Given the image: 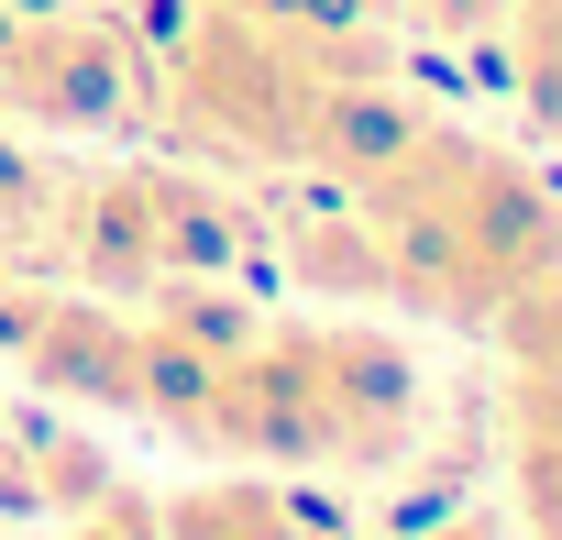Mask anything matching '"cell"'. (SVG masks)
Here are the masks:
<instances>
[{
    "mask_svg": "<svg viewBox=\"0 0 562 540\" xmlns=\"http://www.w3.org/2000/svg\"><path fill=\"white\" fill-rule=\"evenodd\" d=\"M342 210L375 232L386 310L463 320V331H485V310L529 265L562 254V199L540 188V166L452 122H419L364 188H342Z\"/></svg>",
    "mask_w": 562,
    "mask_h": 540,
    "instance_id": "cell-1",
    "label": "cell"
},
{
    "mask_svg": "<svg viewBox=\"0 0 562 540\" xmlns=\"http://www.w3.org/2000/svg\"><path fill=\"white\" fill-rule=\"evenodd\" d=\"M364 67H397L386 23L375 34H276V23H232L210 0H188V34L155 56V122L188 155L265 177V166H299L310 111Z\"/></svg>",
    "mask_w": 562,
    "mask_h": 540,
    "instance_id": "cell-2",
    "label": "cell"
},
{
    "mask_svg": "<svg viewBox=\"0 0 562 540\" xmlns=\"http://www.w3.org/2000/svg\"><path fill=\"white\" fill-rule=\"evenodd\" d=\"M254 243L243 188L177 166V155H133V166H78L67 210L45 232V277L100 288V299H144L155 277H221Z\"/></svg>",
    "mask_w": 562,
    "mask_h": 540,
    "instance_id": "cell-3",
    "label": "cell"
},
{
    "mask_svg": "<svg viewBox=\"0 0 562 540\" xmlns=\"http://www.w3.org/2000/svg\"><path fill=\"white\" fill-rule=\"evenodd\" d=\"M144 111H155V45L122 12H78V0L0 12V122L89 144V133H133Z\"/></svg>",
    "mask_w": 562,
    "mask_h": 540,
    "instance_id": "cell-4",
    "label": "cell"
},
{
    "mask_svg": "<svg viewBox=\"0 0 562 540\" xmlns=\"http://www.w3.org/2000/svg\"><path fill=\"white\" fill-rule=\"evenodd\" d=\"M299 331V364H310V430H321V474L331 485H375L419 452L430 430V375L419 353L364 320V310H321V320H288Z\"/></svg>",
    "mask_w": 562,
    "mask_h": 540,
    "instance_id": "cell-5",
    "label": "cell"
},
{
    "mask_svg": "<svg viewBox=\"0 0 562 540\" xmlns=\"http://www.w3.org/2000/svg\"><path fill=\"white\" fill-rule=\"evenodd\" d=\"M0 353H12L34 375V397H56V408L133 419V386H144L133 299H100V288H67V277H0Z\"/></svg>",
    "mask_w": 562,
    "mask_h": 540,
    "instance_id": "cell-6",
    "label": "cell"
},
{
    "mask_svg": "<svg viewBox=\"0 0 562 540\" xmlns=\"http://www.w3.org/2000/svg\"><path fill=\"white\" fill-rule=\"evenodd\" d=\"M430 122V100L408 89V67H364V78H342L321 111H310V144H299V177H321L331 199L342 188H364L408 133Z\"/></svg>",
    "mask_w": 562,
    "mask_h": 540,
    "instance_id": "cell-7",
    "label": "cell"
},
{
    "mask_svg": "<svg viewBox=\"0 0 562 540\" xmlns=\"http://www.w3.org/2000/svg\"><path fill=\"white\" fill-rule=\"evenodd\" d=\"M155 529L166 540H331V518H310L299 474H254V463H221L199 485H166L155 496Z\"/></svg>",
    "mask_w": 562,
    "mask_h": 540,
    "instance_id": "cell-8",
    "label": "cell"
},
{
    "mask_svg": "<svg viewBox=\"0 0 562 540\" xmlns=\"http://www.w3.org/2000/svg\"><path fill=\"white\" fill-rule=\"evenodd\" d=\"M100 485H122L111 474V452L78 430V419H45V408H0V507L12 518H78Z\"/></svg>",
    "mask_w": 562,
    "mask_h": 540,
    "instance_id": "cell-9",
    "label": "cell"
},
{
    "mask_svg": "<svg viewBox=\"0 0 562 540\" xmlns=\"http://www.w3.org/2000/svg\"><path fill=\"white\" fill-rule=\"evenodd\" d=\"M507 507L529 540H562V386L507 375Z\"/></svg>",
    "mask_w": 562,
    "mask_h": 540,
    "instance_id": "cell-10",
    "label": "cell"
},
{
    "mask_svg": "<svg viewBox=\"0 0 562 540\" xmlns=\"http://www.w3.org/2000/svg\"><path fill=\"white\" fill-rule=\"evenodd\" d=\"M276 254H288V288H310L321 310H386V265H375V232L353 210H310L276 232Z\"/></svg>",
    "mask_w": 562,
    "mask_h": 540,
    "instance_id": "cell-11",
    "label": "cell"
},
{
    "mask_svg": "<svg viewBox=\"0 0 562 540\" xmlns=\"http://www.w3.org/2000/svg\"><path fill=\"white\" fill-rule=\"evenodd\" d=\"M133 310H144L155 331H177L188 353H210V364L254 353V342H265V320H276V310H265V299H254V288L232 277V265H221V277H155V288H144Z\"/></svg>",
    "mask_w": 562,
    "mask_h": 540,
    "instance_id": "cell-12",
    "label": "cell"
},
{
    "mask_svg": "<svg viewBox=\"0 0 562 540\" xmlns=\"http://www.w3.org/2000/svg\"><path fill=\"white\" fill-rule=\"evenodd\" d=\"M496 56H507V89H518L529 133H540V144H562V0H507Z\"/></svg>",
    "mask_w": 562,
    "mask_h": 540,
    "instance_id": "cell-13",
    "label": "cell"
},
{
    "mask_svg": "<svg viewBox=\"0 0 562 540\" xmlns=\"http://www.w3.org/2000/svg\"><path fill=\"white\" fill-rule=\"evenodd\" d=\"M485 342L507 353V375H551L562 386V254H540L529 277L485 310Z\"/></svg>",
    "mask_w": 562,
    "mask_h": 540,
    "instance_id": "cell-14",
    "label": "cell"
},
{
    "mask_svg": "<svg viewBox=\"0 0 562 540\" xmlns=\"http://www.w3.org/2000/svg\"><path fill=\"white\" fill-rule=\"evenodd\" d=\"M67 155H45L23 122H0V243L12 254H45V232H56V210H67Z\"/></svg>",
    "mask_w": 562,
    "mask_h": 540,
    "instance_id": "cell-15",
    "label": "cell"
},
{
    "mask_svg": "<svg viewBox=\"0 0 562 540\" xmlns=\"http://www.w3.org/2000/svg\"><path fill=\"white\" fill-rule=\"evenodd\" d=\"M386 23H397V45H441V56H474V45H496L507 0H386Z\"/></svg>",
    "mask_w": 562,
    "mask_h": 540,
    "instance_id": "cell-16",
    "label": "cell"
},
{
    "mask_svg": "<svg viewBox=\"0 0 562 540\" xmlns=\"http://www.w3.org/2000/svg\"><path fill=\"white\" fill-rule=\"evenodd\" d=\"M232 23H276V34H375L386 0H210Z\"/></svg>",
    "mask_w": 562,
    "mask_h": 540,
    "instance_id": "cell-17",
    "label": "cell"
},
{
    "mask_svg": "<svg viewBox=\"0 0 562 540\" xmlns=\"http://www.w3.org/2000/svg\"><path fill=\"white\" fill-rule=\"evenodd\" d=\"M67 540H166V529H155V496H144V485H100V496L67 518Z\"/></svg>",
    "mask_w": 562,
    "mask_h": 540,
    "instance_id": "cell-18",
    "label": "cell"
},
{
    "mask_svg": "<svg viewBox=\"0 0 562 540\" xmlns=\"http://www.w3.org/2000/svg\"><path fill=\"white\" fill-rule=\"evenodd\" d=\"M397 540H507L496 507H463V518H430V529H397Z\"/></svg>",
    "mask_w": 562,
    "mask_h": 540,
    "instance_id": "cell-19",
    "label": "cell"
}]
</instances>
